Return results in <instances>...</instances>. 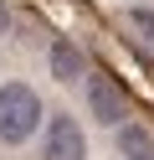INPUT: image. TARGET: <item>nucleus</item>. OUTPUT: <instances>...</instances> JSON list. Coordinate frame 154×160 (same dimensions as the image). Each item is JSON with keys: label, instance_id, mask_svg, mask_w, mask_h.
<instances>
[{"label": "nucleus", "instance_id": "6", "mask_svg": "<svg viewBox=\"0 0 154 160\" xmlns=\"http://www.w3.org/2000/svg\"><path fill=\"white\" fill-rule=\"evenodd\" d=\"M123 16H128V26H133L139 36H149V42H154V5H128Z\"/></svg>", "mask_w": 154, "mask_h": 160}, {"label": "nucleus", "instance_id": "4", "mask_svg": "<svg viewBox=\"0 0 154 160\" xmlns=\"http://www.w3.org/2000/svg\"><path fill=\"white\" fill-rule=\"evenodd\" d=\"M118 155L123 160H154V134L144 124H128V119H123L118 124Z\"/></svg>", "mask_w": 154, "mask_h": 160}, {"label": "nucleus", "instance_id": "3", "mask_svg": "<svg viewBox=\"0 0 154 160\" xmlns=\"http://www.w3.org/2000/svg\"><path fill=\"white\" fill-rule=\"evenodd\" d=\"M87 103H92V119H103V124H123L128 119V98H123V88L108 72L87 78Z\"/></svg>", "mask_w": 154, "mask_h": 160}, {"label": "nucleus", "instance_id": "1", "mask_svg": "<svg viewBox=\"0 0 154 160\" xmlns=\"http://www.w3.org/2000/svg\"><path fill=\"white\" fill-rule=\"evenodd\" d=\"M41 129V93L31 83H5L0 88V145H26Z\"/></svg>", "mask_w": 154, "mask_h": 160}, {"label": "nucleus", "instance_id": "7", "mask_svg": "<svg viewBox=\"0 0 154 160\" xmlns=\"http://www.w3.org/2000/svg\"><path fill=\"white\" fill-rule=\"evenodd\" d=\"M10 31V11H5V0H0V36Z\"/></svg>", "mask_w": 154, "mask_h": 160}, {"label": "nucleus", "instance_id": "5", "mask_svg": "<svg viewBox=\"0 0 154 160\" xmlns=\"http://www.w3.org/2000/svg\"><path fill=\"white\" fill-rule=\"evenodd\" d=\"M82 47H72V42H57L51 47V78L57 83H72V78H82Z\"/></svg>", "mask_w": 154, "mask_h": 160}, {"label": "nucleus", "instance_id": "2", "mask_svg": "<svg viewBox=\"0 0 154 160\" xmlns=\"http://www.w3.org/2000/svg\"><path fill=\"white\" fill-rule=\"evenodd\" d=\"M41 160H87V139H82V129H77L72 114H57V119L46 124Z\"/></svg>", "mask_w": 154, "mask_h": 160}]
</instances>
